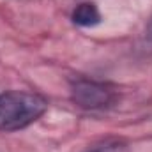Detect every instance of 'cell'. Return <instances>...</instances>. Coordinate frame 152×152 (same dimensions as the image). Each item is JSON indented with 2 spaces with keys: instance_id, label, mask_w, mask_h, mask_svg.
Returning a JSON list of instances; mask_svg holds the SVG:
<instances>
[{
  "instance_id": "obj_2",
  "label": "cell",
  "mask_w": 152,
  "mask_h": 152,
  "mask_svg": "<svg viewBox=\"0 0 152 152\" xmlns=\"http://www.w3.org/2000/svg\"><path fill=\"white\" fill-rule=\"evenodd\" d=\"M71 97L80 108L101 110L108 108L115 101V90L110 85L80 78L71 87Z\"/></svg>"
},
{
  "instance_id": "obj_4",
  "label": "cell",
  "mask_w": 152,
  "mask_h": 152,
  "mask_svg": "<svg viewBox=\"0 0 152 152\" xmlns=\"http://www.w3.org/2000/svg\"><path fill=\"white\" fill-rule=\"evenodd\" d=\"M85 152H126V143L120 140H104Z\"/></svg>"
},
{
  "instance_id": "obj_1",
  "label": "cell",
  "mask_w": 152,
  "mask_h": 152,
  "mask_svg": "<svg viewBox=\"0 0 152 152\" xmlns=\"http://www.w3.org/2000/svg\"><path fill=\"white\" fill-rule=\"evenodd\" d=\"M48 103L34 92L9 90L0 94V131H18L34 124L46 112Z\"/></svg>"
},
{
  "instance_id": "obj_3",
  "label": "cell",
  "mask_w": 152,
  "mask_h": 152,
  "mask_svg": "<svg viewBox=\"0 0 152 152\" xmlns=\"http://www.w3.org/2000/svg\"><path fill=\"white\" fill-rule=\"evenodd\" d=\"M71 18H73V23L78 27H96L101 21V12L96 4L83 2L80 5H76Z\"/></svg>"
}]
</instances>
